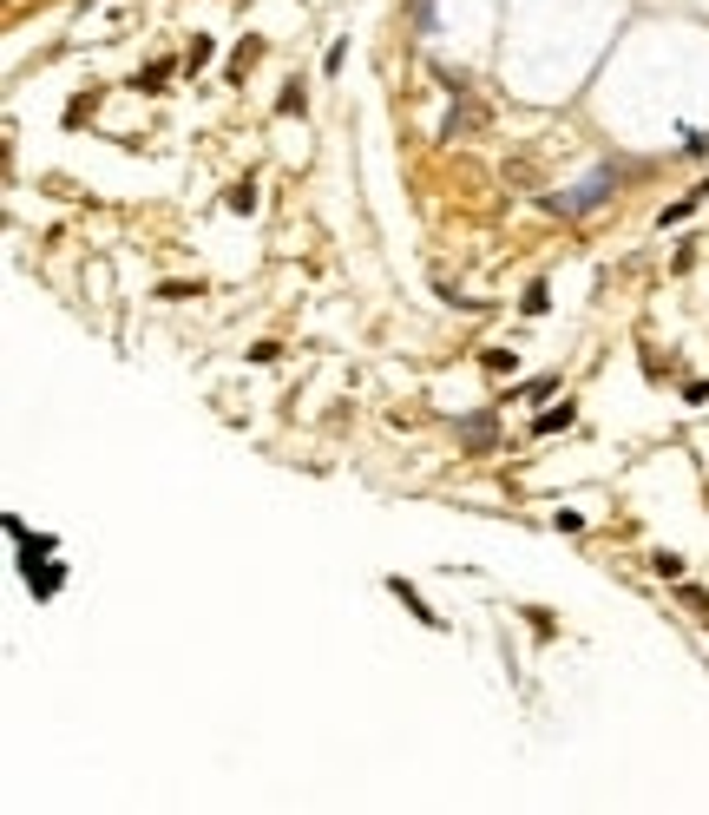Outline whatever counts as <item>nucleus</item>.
<instances>
[{"label": "nucleus", "instance_id": "2", "mask_svg": "<svg viewBox=\"0 0 709 815\" xmlns=\"http://www.w3.org/2000/svg\"><path fill=\"white\" fill-rule=\"evenodd\" d=\"M453 434H460V447H473V454H493V441H499V421H493V414H467V421H460Z\"/></svg>", "mask_w": 709, "mask_h": 815}, {"label": "nucleus", "instance_id": "5", "mask_svg": "<svg viewBox=\"0 0 709 815\" xmlns=\"http://www.w3.org/2000/svg\"><path fill=\"white\" fill-rule=\"evenodd\" d=\"M479 125H487V105H460V112H453V119H447V138H460V132H479Z\"/></svg>", "mask_w": 709, "mask_h": 815}, {"label": "nucleus", "instance_id": "4", "mask_svg": "<svg viewBox=\"0 0 709 815\" xmlns=\"http://www.w3.org/2000/svg\"><path fill=\"white\" fill-rule=\"evenodd\" d=\"M388 592H394V599H401V605H408V611L420 618V625H434V631H440V611H428V605H420V592H414V585H408L401 572H394V579H388Z\"/></svg>", "mask_w": 709, "mask_h": 815}, {"label": "nucleus", "instance_id": "12", "mask_svg": "<svg viewBox=\"0 0 709 815\" xmlns=\"http://www.w3.org/2000/svg\"><path fill=\"white\" fill-rule=\"evenodd\" d=\"M184 66H191V73H197V66H211V34H197V40H191V53H184Z\"/></svg>", "mask_w": 709, "mask_h": 815}, {"label": "nucleus", "instance_id": "7", "mask_svg": "<svg viewBox=\"0 0 709 815\" xmlns=\"http://www.w3.org/2000/svg\"><path fill=\"white\" fill-rule=\"evenodd\" d=\"M178 73V60H152L145 73H138V86H145V93H164V79H172Z\"/></svg>", "mask_w": 709, "mask_h": 815}, {"label": "nucleus", "instance_id": "14", "mask_svg": "<svg viewBox=\"0 0 709 815\" xmlns=\"http://www.w3.org/2000/svg\"><path fill=\"white\" fill-rule=\"evenodd\" d=\"M552 388H558L552 375H538V382H526V388H519V402H538V395H552Z\"/></svg>", "mask_w": 709, "mask_h": 815}, {"label": "nucleus", "instance_id": "3", "mask_svg": "<svg viewBox=\"0 0 709 815\" xmlns=\"http://www.w3.org/2000/svg\"><path fill=\"white\" fill-rule=\"evenodd\" d=\"M20 579L26 585H34V599H53V592H60V566H46V559H20Z\"/></svg>", "mask_w": 709, "mask_h": 815}, {"label": "nucleus", "instance_id": "8", "mask_svg": "<svg viewBox=\"0 0 709 815\" xmlns=\"http://www.w3.org/2000/svg\"><path fill=\"white\" fill-rule=\"evenodd\" d=\"M650 572H657V579H684V559H676V552H650Z\"/></svg>", "mask_w": 709, "mask_h": 815}, {"label": "nucleus", "instance_id": "13", "mask_svg": "<svg viewBox=\"0 0 709 815\" xmlns=\"http://www.w3.org/2000/svg\"><path fill=\"white\" fill-rule=\"evenodd\" d=\"M302 105H309L302 86H282V93H276V112H302Z\"/></svg>", "mask_w": 709, "mask_h": 815}, {"label": "nucleus", "instance_id": "10", "mask_svg": "<svg viewBox=\"0 0 709 815\" xmlns=\"http://www.w3.org/2000/svg\"><path fill=\"white\" fill-rule=\"evenodd\" d=\"M257 53H263V40H243V46L231 53V79H243V66H250V60H257Z\"/></svg>", "mask_w": 709, "mask_h": 815}, {"label": "nucleus", "instance_id": "9", "mask_svg": "<svg viewBox=\"0 0 709 815\" xmlns=\"http://www.w3.org/2000/svg\"><path fill=\"white\" fill-rule=\"evenodd\" d=\"M223 204H231V211H257V184H250V178L231 184V198H223Z\"/></svg>", "mask_w": 709, "mask_h": 815}, {"label": "nucleus", "instance_id": "15", "mask_svg": "<svg viewBox=\"0 0 709 815\" xmlns=\"http://www.w3.org/2000/svg\"><path fill=\"white\" fill-rule=\"evenodd\" d=\"M414 26H420V34H434V0H414Z\"/></svg>", "mask_w": 709, "mask_h": 815}, {"label": "nucleus", "instance_id": "1", "mask_svg": "<svg viewBox=\"0 0 709 815\" xmlns=\"http://www.w3.org/2000/svg\"><path fill=\"white\" fill-rule=\"evenodd\" d=\"M611 191H617V178H611V172H598L591 184H578L572 198H552V211H565V217H578V211H598V204L611 198Z\"/></svg>", "mask_w": 709, "mask_h": 815}, {"label": "nucleus", "instance_id": "11", "mask_svg": "<svg viewBox=\"0 0 709 815\" xmlns=\"http://www.w3.org/2000/svg\"><path fill=\"white\" fill-rule=\"evenodd\" d=\"M46 552H53V532H34V540L20 532V559H46Z\"/></svg>", "mask_w": 709, "mask_h": 815}, {"label": "nucleus", "instance_id": "6", "mask_svg": "<svg viewBox=\"0 0 709 815\" xmlns=\"http://www.w3.org/2000/svg\"><path fill=\"white\" fill-rule=\"evenodd\" d=\"M558 428H572V402H558V408H546L532 421V434H558Z\"/></svg>", "mask_w": 709, "mask_h": 815}]
</instances>
